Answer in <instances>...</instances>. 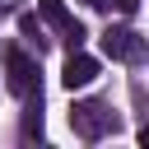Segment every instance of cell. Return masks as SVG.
<instances>
[{
	"instance_id": "6da1fadb",
	"label": "cell",
	"mask_w": 149,
	"mask_h": 149,
	"mask_svg": "<svg viewBox=\"0 0 149 149\" xmlns=\"http://www.w3.org/2000/svg\"><path fill=\"white\" fill-rule=\"evenodd\" d=\"M70 126H74L84 140H102V135H112L121 121H116V112H112L107 102L84 98V102H74V107H70Z\"/></svg>"
},
{
	"instance_id": "7a4b0ae2",
	"label": "cell",
	"mask_w": 149,
	"mask_h": 149,
	"mask_svg": "<svg viewBox=\"0 0 149 149\" xmlns=\"http://www.w3.org/2000/svg\"><path fill=\"white\" fill-rule=\"evenodd\" d=\"M5 70H9V93H19V98H28V93L37 88V61H33L28 51H19V47H9V51H5Z\"/></svg>"
},
{
	"instance_id": "3957f363",
	"label": "cell",
	"mask_w": 149,
	"mask_h": 149,
	"mask_svg": "<svg viewBox=\"0 0 149 149\" xmlns=\"http://www.w3.org/2000/svg\"><path fill=\"white\" fill-rule=\"evenodd\" d=\"M102 51L112 61H144V37L135 28H107L102 33Z\"/></svg>"
},
{
	"instance_id": "277c9868",
	"label": "cell",
	"mask_w": 149,
	"mask_h": 149,
	"mask_svg": "<svg viewBox=\"0 0 149 149\" xmlns=\"http://www.w3.org/2000/svg\"><path fill=\"white\" fill-rule=\"evenodd\" d=\"M93 79H98V61L84 56V51H70V56H65V70H61V84L74 93V88H88Z\"/></svg>"
},
{
	"instance_id": "5b68a950",
	"label": "cell",
	"mask_w": 149,
	"mask_h": 149,
	"mask_svg": "<svg viewBox=\"0 0 149 149\" xmlns=\"http://www.w3.org/2000/svg\"><path fill=\"white\" fill-rule=\"evenodd\" d=\"M23 140H42V88H33L23 98Z\"/></svg>"
},
{
	"instance_id": "8992f818",
	"label": "cell",
	"mask_w": 149,
	"mask_h": 149,
	"mask_svg": "<svg viewBox=\"0 0 149 149\" xmlns=\"http://www.w3.org/2000/svg\"><path fill=\"white\" fill-rule=\"evenodd\" d=\"M37 14H42V19H47V23L56 28V33H61V42H65V33H70V28H79V23L70 19L65 0H37Z\"/></svg>"
},
{
	"instance_id": "52a82bcc",
	"label": "cell",
	"mask_w": 149,
	"mask_h": 149,
	"mask_svg": "<svg viewBox=\"0 0 149 149\" xmlns=\"http://www.w3.org/2000/svg\"><path fill=\"white\" fill-rule=\"evenodd\" d=\"M19 33L37 42V37H42V28H37V14H19Z\"/></svg>"
},
{
	"instance_id": "ba28073f",
	"label": "cell",
	"mask_w": 149,
	"mask_h": 149,
	"mask_svg": "<svg viewBox=\"0 0 149 149\" xmlns=\"http://www.w3.org/2000/svg\"><path fill=\"white\" fill-rule=\"evenodd\" d=\"M107 5H112L116 14H135V9H140V0H107Z\"/></svg>"
},
{
	"instance_id": "9c48e42d",
	"label": "cell",
	"mask_w": 149,
	"mask_h": 149,
	"mask_svg": "<svg viewBox=\"0 0 149 149\" xmlns=\"http://www.w3.org/2000/svg\"><path fill=\"white\" fill-rule=\"evenodd\" d=\"M140 144H144V149H149V121H144V126H140Z\"/></svg>"
},
{
	"instance_id": "30bf717a",
	"label": "cell",
	"mask_w": 149,
	"mask_h": 149,
	"mask_svg": "<svg viewBox=\"0 0 149 149\" xmlns=\"http://www.w3.org/2000/svg\"><path fill=\"white\" fill-rule=\"evenodd\" d=\"M84 5H93V9H107V0H84Z\"/></svg>"
}]
</instances>
